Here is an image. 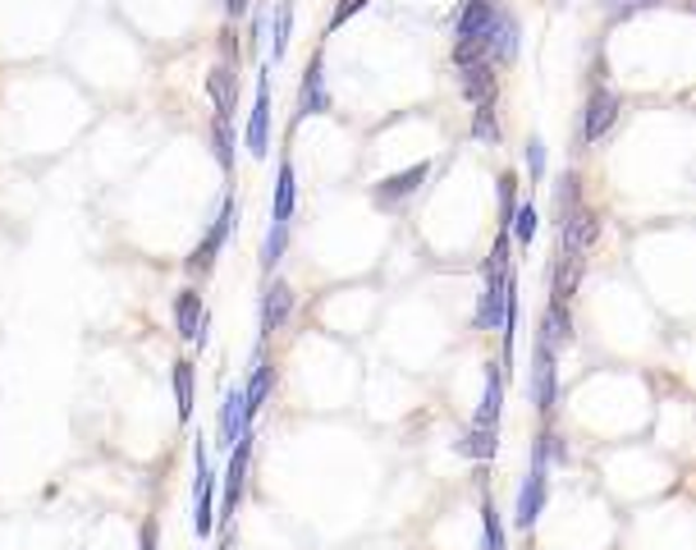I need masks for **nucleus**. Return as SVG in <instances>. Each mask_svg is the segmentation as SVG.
I'll return each mask as SVG.
<instances>
[{"mask_svg":"<svg viewBox=\"0 0 696 550\" xmlns=\"http://www.w3.org/2000/svg\"><path fill=\"white\" fill-rule=\"evenodd\" d=\"M650 5H660V0H633V10H650Z\"/></svg>","mask_w":696,"mask_h":550,"instance_id":"nucleus-38","label":"nucleus"},{"mask_svg":"<svg viewBox=\"0 0 696 550\" xmlns=\"http://www.w3.org/2000/svg\"><path fill=\"white\" fill-rule=\"evenodd\" d=\"M248 464H253V427L234 440V454H230V468H224V500H220V523H230L243 491H248Z\"/></svg>","mask_w":696,"mask_h":550,"instance_id":"nucleus-4","label":"nucleus"},{"mask_svg":"<svg viewBox=\"0 0 696 550\" xmlns=\"http://www.w3.org/2000/svg\"><path fill=\"white\" fill-rule=\"evenodd\" d=\"M197 500H193V527L197 537L207 541L216 533V473H211V459H207V445L197 440Z\"/></svg>","mask_w":696,"mask_h":550,"instance_id":"nucleus-7","label":"nucleus"},{"mask_svg":"<svg viewBox=\"0 0 696 550\" xmlns=\"http://www.w3.org/2000/svg\"><path fill=\"white\" fill-rule=\"evenodd\" d=\"M509 276H513V257H509V234L500 230L496 248H490V257H486V284H504Z\"/></svg>","mask_w":696,"mask_h":550,"instance_id":"nucleus-28","label":"nucleus"},{"mask_svg":"<svg viewBox=\"0 0 696 550\" xmlns=\"http://www.w3.org/2000/svg\"><path fill=\"white\" fill-rule=\"evenodd\" d=\"M138 550H161V523H156V518H147L138 527Z\"/></svg>","mask_w":696,"mask_h":550,"instance_id":"nucleus-36","label":"nucleus"},{"mask_svg":"<svg viewBox=\"0 0 696 550\" xmlns=\"http://www.w3.org/2000/svg\"><path fill=\"white\" fill-rule=\"evenodd\" d=\"M619 115H623V97H619V93H610V87H596V93L587 97V106H582V120H577V147L600 143V138L619 124Z\"/></svg>","mask_w":696,"mask_h":550,"instance_id":"nucleus-2","label":"nucleus"},{"mask_svg":"<svg viewBox=\"0 0 696 550\" xmlns=\"http://www.w3.org/2000/svg\"><path fill=\"white\" fill-rule=\"evenodd\" d=\"M473 138L486 147H500V120H496V106H473Z\"/></svg>","mask_w":696,"mask_h":550,"instance_id":"nucleus-31","label":"nucleus"},{"mask_svg":"<svg viewBox=\"0 0 696 550\" xmlns=\"http://www.w3.org/2000/svg\"><path fill=\"white\" fill-rule=\"evenodd\" d=\"M496 19H500V5L496 0H467L454 19V41H477L490 56V33H496Z\"/></svg>","mask_w":696,"mask_h":550,"instance_id":"nucleus-8","label":"nucleus"},{"mask_svg":"<svg viewBox=\"0 0 696 550\" xmlns=\"http://www.w3.org/2000/svg\"><path fill=\"white\" fill-rule=\"evenodd\" d=\"M243 10H248V0H224V14H230V19H239Z\"/></svg>","mask_w":696,"mask_h":550,"instance_id":"nucleus-37","label":"nucleus"},{"mask_svg":"<svg viewBox=\"0 0 696 550\" xmlns=\"http://www.w3.org/2000/svg\"><path fill=\"white\" fill-rule=\"evenodd\" d=\"M334 110V97H330V87H326V60H321V51L307 60V74H303V87H298V110H294V124H289V134L303 124V120H312V115H330Z\"/></svg>","mask_w":696,"mask_h":550,"instance_id":"nucleus-3","label":"nucleus"},{"mask_svg":"<svg viewBox=\"0 0 696 550\" xmlns=\"http://www.w3.org/2000/svg\"><path fill=\"white\" fill-rule=\"evenodd\" d=\"M216 431H220V445H234V440L248 431V423H243V390H230L220 404V417H216Z\"/></svg>","mask_w":696,"mask_h":550,"instance_id":"nucleus-24","label":"nucleus"},{"mask_svg":"<svg viewBox=\"0 0 696 550\" xmlns=\"http://www.w3.org/2000/svg\"><path fill=\"white\" fill-rule=\"evenodd\" d=\"M174 330L184 340H193L197 349L211 344V321H207V303H202L197 290H179L174 294Z\"/></svg>","mask_w":696,"mask_h":550,"instance_id":"nucleus-10","label":"nucleus"},{"mask_svg":"<svg viewBox=\"0 0 696 550\" xmlns=\"http://www.w3.org/2000/svg\"><path fill=\"white\" fill-rule=\"evenodd\" d=\"M500 408H504V371H500V363H490L486 367V394H481V408H477L473 423L500 431Z\"/></svg>","mask_w":696,"mask_h":550,"instance_id":"nucleus-19","label":"nucleus"},{"mask_svg":"<svg viewBox=\"0 0 696 550\" xmlns=\"http://www.w3.org/2000/svg\"><path fill=\"white\" fill-rule=\"evenodd\" d=\"M532 400L541 417L559 408V363H554V349H546L541 340H536V363H532Z\"/></svg>","mask_w":696,"mask_h":550,"instance_id":"nucleus-13","label":"nucleus"},{"mask_svg":"<svg viewBox=\"0 0 696 550\" xmlns=\"http://www.w3.org/2000/svg\"><path fill=\"white\" fill-rule=\"evenodd\" d=\"M596 239H600V211H591V207H573L569 220H564V244H559V257L587 261V253L596 248Z\"/></svg>","mask_w":696,"mask_h":550,"instance_id":"nucleus-11","label":"nucleus"},{"mask_svg":"<svg viewBox=\"0 0 696 550\" xmlns=\"http://www.w3.org/2000/svg\"><path fill=\"white\" fill-rule=\"evenodd\" d=\"M550 450H554V459L564 454L559 445H550V431H541L536 445H532V468L523 477L518 504H513V527H518V533H532L536 518H541V510H546V459H550Z\"/></svg>","mask_w":696,"mask_h":550,"instance_id":"nucleus-1","label":"nucleus"},{"mask_svg":"<svg viewBox=\"0 0 696 550\" xmlns=\"http://www.w3.org/2000/svg\"><path fill=\"white\" fill-rule=\"evenodd\" d=\"M284 248H289V225H271V234H266V248H261V271L266 276H276Z\"/></svg>","mask_w":696,"mask_h":550,"instance_id":"nucleus-32","label":"nucleus"},{"mask_svg":"<svg viewBox=\"0 0 696 550\" xmlns=\"http://www.w3.org/2000/svg\"><path fill=\"white\" fill-rule=\"evenodd\" d=\"M371 0H340V5H334V14H330V24H326V33H334V28H344L349 19L357 14V10H367Z\"/></svg>","mask_w":696,"mask_h":550,"instance_id":"nucleus-34","label":"nucleus"},{"mask_svg":"<svg viewBox=\"0 0 696 550\" xmlns=\"http://www.w3.org/2000/svg\"><path fill=\"white\" fill-rule=\"evenodd\" d=\"M211 157L220 161L224 174H234V124L230 120H211Z\"/></svg>","mask_w":696,"mask_h":550,"instance_id":"nucleus-25","label":"nucleus"},{"mask_svg":"<svg viewBox=\"0 0 696 550\" xmlns=\"http://www.w3.org/2000/svg\"><path fill=\"white\" fill-rule=\"evenodd\" d=\"M294 207H298V174H294V161H280V174H276V225H289V220H294Z\"/></svg>","mask_w":696,"mask_h":550,"instance_id":"nucleus-23","label":"nucleus"},{"mask_svg":"<svg viewBox=\"0 0 696 550\" xmlns=\"http://www.w3.org/2000/svg\"><path fill=\"white\" fill-rule=\"evenodd\" d=\"M289 37H294V5H276V24H271V56L276 60H284V51H289Z\"/></svg>","mask_w":696,"mask_h":550,"instance_id":"nucleus-30","label":"nucleus"},{"mask_svg":"<svg viewBox=\"0 0 696 550\" xmlns=\"http://www.w3.org/2000/svg\"><path fill=\"white\" fill-rule=\"evenodd\" d=\"M573 340V317H569V303L564 298H550L546 303V313H541V344L546 349H564Z\"/></svg>","mask_w":696,"mask_h":550,"instance_id":"nucleus-18","label":"nucleus"},{"mask_svg":"<svg viewBox=\"0 0 696 550\" xmlns=\"http://www.w3.org/2000/svg\"><path fill=\"white\" fill-rule=\"evenodd\" d=\"M253 381H248V390H243V423H257V413L266 408V400H271V386H276V367L266 363V349H257L253 354Z\"/></svg>","mask_w":696,"mask_h":550,"instance_id":"nucleus-15","label":"nucleus"},{"mask_svg":"<svg viewBox=\"0 0 696 550\" xmlns=\"http://www.w3.org/2000/svg\"><path fill=\"white\" fill-rule=\"evenodd\" d=\"M463 459H477V464H486V459H496V450H500V431L496 427H467L463 436H459V445H454Z\"/></svg>","mask_w":696,"mask_h":550,"instance_id":"nucleus-22","label":"nucleus"},{"mask_svg":"<svg viewBox=\"0 0 696 550\" xmlns=\"http://www.w3.org/2000/svg\"><path fill=\"white\" fill-rule=\"evenodd\" d=\"M536 225H541V216H536V207H532V203H518V216H513L509 234H513V239H518V244L527 248L532 239H536Z\"/></svg>","mask_w":696,"mask_h":550,"instance_id":"nucleus-33","label":"nucleus"},{"mask_svg":"<svg viewBox=\"0 0 696 550\" xmlns=\"http://www.w3.org/2000/svg\"><path fill=\"white\" fill-rule=\"evenodd\" d=\"M459 87H463V97L473 101V106H496V97H500L496 64H490V60L467 64V70H459Z\"/></svg>","mask_w":696,"mask_h":550,"instance_id":"nucleus-16","label":"nucleus"},{"mask_svg":"<svg viewBox=\"0 0 696 550\" xmlns=\"http://www.w3.org/2000/svg\"><path fill=\"white\" fill-rule=\"evenodd\" d=\"M518 51H523V41H518V19L500 10L496 33H490V56H486V60H490V64H509V60H518Z\"/></svg>","mask_w":696,"mask_h":550,"instance_id":"nucleus-20","label":"nucleus"},{"mask_svg":"<svg viewBox=\"0 0 696 550\" xmlns=\"http://www.w3.org/2000/svg\"><path fill=\"white\" fill-rule=\"evenodd\" d=\"M518 290V276H509L504 284H486V294H481V303H477V317H473V326L477 330H500L504 326V307H509V294Z\"/></svg>","mask_w":696,"mask_h":550,"instance_id":"nucleus-17","label":"nucleus"},{"mask_svg":"<svg viewBox=\"0 0 696 550\" xmlns=\"http://www.w3.org/2000/svg\"><path fill=\"white\" fill-rule=\"evenodd\" d=\"M527 170H532V180H546V143L541 138H527Z\"/></svg>","mask_w":696,"mask_h":550,"instance_id":"nucleus-35","label":"nucleus"},{"mask_svg":"<svg viewBox=\"0 0 696 550\" xmlns=\"http://www.w3.org/2000/svg\"><path fill=\"white\" fill-rule=\"evenodd\" d=\"M170 381H174V413H179V423H188L193 404H197V367L188 358H179L174 371H170Z\"/></svg>","mask_w":696,"mask_h":550,"instance_id":"nucleus-21","label":"nucleus"},{"mask_svg":"<svg viewBox=\"0 0 696 550\" xmlns=\"http://www.w3.org/2000/svg\"><path fill=\"white\" fill-rule=\"evenodd\" d=\"M577 280H582V261H577V257H559L554 271H550V294L569 303L573 290H577Z\"/></svg>","mask_w":696,"mask_h":550,"instance_id":"nucleus-26","label":"nucleus"},{"mask_svg":"<svg viewBox=\"0 0 696 550\" xmlns=\"http://www.w3.org/2000/svg\"><path fill=\"white\" fill-rule=\"evenodd\" d=\"M294 307H298L294 284H289V280H271V284H266V294H261V340L280 335V330L294 321Z\"/></svg>","mask_w":696,"mask_h":550,"instance_id":"nucleus-12","label":"nucleus"},{"mask_svg":"<svg viewBox=\"0 0 696 550\" xmlns=\"http://www.w3.org/2000/svg\"><path fill=\"white\" fill-rule=\"evenodd\" d=\"M496 193H500V230L509 234L513 216H518V174L504 170V174H500V184H496Z\"/></svg>","mask_w":696,"mask_h":550,"instance_id":"nucleus-29","label":"nucleus"},{"mask_svg":"<svg viewBox=\"0 0 696 550\" xmlns=\"http://www.w3.org/2000/svg\"><path fill=\"white\" fill-rule=\"evenodd\" d=\"M207 93H211V101H216V115L234 124V110H239V64L220 60L216 70L207 74Z\"/></svg>","mask_w":696,"mask_h":550,"instance_id":"nucleus-14","label":"nucleus"},{"mask_svg":"<svg viewBox=\"0 0 696 550\" xmlns=\"http://www.w3.org/2000/svg\"><path fill=\"white\" fill-rule=\"evenodd\" d=\"M230 230H234V197H224V207H220V216H216V225L202 234V244L188 253V271L202 280V276H211L216 271V257H220V248H224V239H230Z\"/></svg>","mask_w":696,"mask_h":550,"instance_id":"nucleus-5","label":"nucleus"},{"mask_svg":"<svg viewBox=\"0 0 696 550\" xmlns=\"http://www.w3.org/2000/svg\"><path fill=\"white\" fill-rule=\"evenodd\" d=\"M243 147H248L253 157H266V151H271V78H266V70H257V101L248 110Z\"/></svg>","mask_w":696,"mask_h":550,"instance_id":"nucleus-9","label":"nucleus"},{"mask_svg":"<svg viewBox=\"0 0 696 550\" xmlns=\"http://www.w3.org/2000/svg\"><path fill=\"white\" fill-rule=\"evenodd\" d=\"M426 174H431V166H426V161L390 174V180H380V184L371 188V203H376L380 211H399L403 203H413V197H417V188L426 184Z\"/></svg>","mask_w":696,"mask_h":550,"instance_id":"nucleus-6","label":"nucleus"},{"mask_svg":"<svg viewBox=\"0 0 696 550\" xmlns=\"http://www.w3.org/2000/svg\"><path fill=\"white\" fill-rule=\"evenodd\" d=\"M481 550H509V537H504V518H500V510H496V500H481Z\"/></svg>","mask_w":696,"mask_h":550,"instance_id":"nucleus-27","label":"nucleus"}]
</instances>
